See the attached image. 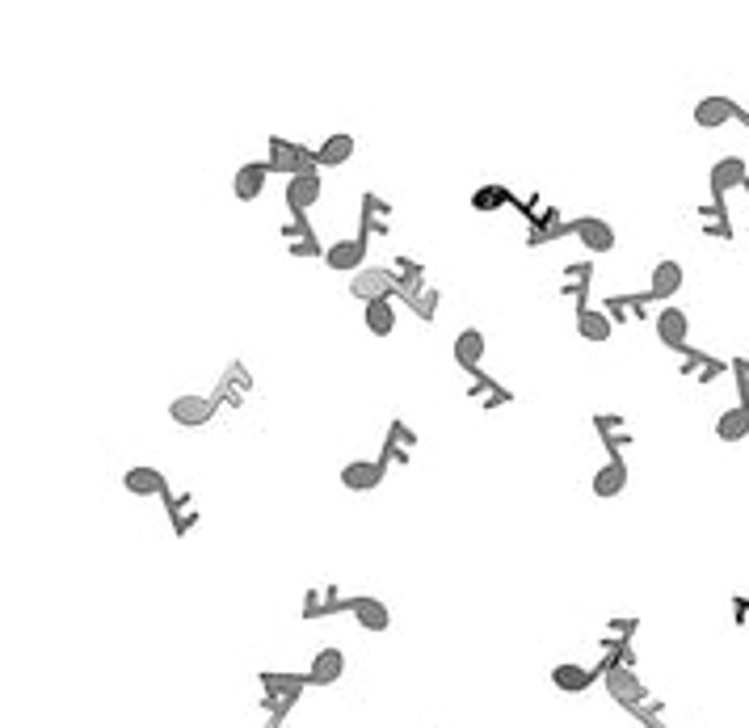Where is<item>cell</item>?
Here are the masks:
<instances>
[{
    "instance_id": "cell-1",
    "label": "cell",
    "mask_w": 749,
    "mask_h": 728,
    "mask_svg": "<svg viewBox=\"0 0 749 728\" xmlns=\"http://www.w3.org/2000/svg\"><path fill=\"white\" fill-rule=\"evenodd\" d=\"M606 695H611L619 707H644V699H649V686H644L627 665H606Z\"/></svg>"
},
{
    "instance_id": "cell-2",
    "label": "cell",
    "mask_w": 749,
    "mask_h": 728,
    "mask_svg": "<svg viewBox=\"0 0 749 728\" xmlns=\"http://www.w3.org/2000/svg\"><path fill=\"white\" fill-rule=\"evenodd\" d=\"M270 169H278L282 177H299L308 169H320L316 152L291 144V139H270Z\"/></svg>"
},
{
    "instance_id": "cell-3",
    "label": "cell",
    "mask_w": 749,
    "mask_h": 728,
    "mask_svg": "<svg viewBox=\"0 0 749 728\" xmlns=\"http://www.w3.org/2000/svg\"><path fill=\"white\" fill-rule=\"evenodd\" d=\"M400 287L396 274L392 270H383V266H371V270H358L350 278V295L362 299V303H379V299H392V291Z\"/></svg>"
},
{
    "instance_id": "cell-4",
    "label": "cell",
    "mask_w": 749,
    "mask_h": 728,
    "mask_svg": "<svg viewBox=\"0 0 749 728\" xmlns=\"http://www.w3.org/2000/svg\"><path fill=\"white\" fill-rule=\"evenodd\" d=\"M169 417L177 421V426L198 430V426H207V421L215 417V400L198 396V392H186V396H177V400L169 404Z\"/></svg>"
},
{
    "instance_id": "cell-5",
    "label": "cell",
    "mask_w": 749,
    "mask_h": 728,
    "mask_svg": "<svg viewBox=\"0 0 749 728\" xmlns=\"http://www.w3.org/2000/svg\"><path fill=\"white\" fill-rule=\"evenodd\" d=\"M346 606H350V615L358 619V628H367V632H388L392 628V611H388V602H383V598L358 594Z\"/></svg>"
},
{
    "instance_id": "cell-6",
    "label": "cell",
    "mask_w": 749,
    "mask_h": 728,
    "mask_svg": "<svg viewBox=\"0 0 749 728\" xmlns=\"http://www.w3.org/2000/svg\"><path fill=\"white\" fill-rule=\"evenodd\" d=\"M383 476H388V468L375 459H350L346 468H341V484H346L350 493H371L383 484Z\"/></svg>"
},
{
    "instance_id": "cell-7",
    "label": "cell",
    "mask_w": 749,
    "mask_h": 728,
    "mask_svg": "<svg viewBox=\"0 0 749 728\" xmlns=\"http://www.w3.org/2000/svg\"><path fill=\"white\" fill-rule=\"evenodd\" d=\"M657 337H661V346H670V350H686V337H691V316H686V308H661L657 312Z\"/></svg>"
},
{
    "instance_id": "cell-8",
    "label": "cell",
    "mask_w": 749,
    "mask_h": 728,
    "mask_svg": "<svg viewBox=\"0 0 749 728\" xmlns=\"http://www.w3.org/2000/svg\"><path fill=\"white\" fill-rule=\"evenodd\" d=\"M325 261H329V270L337 274H358L362 270V261H367V240L354 236V240H337V245L325 249Z\"/></svg>"
},
{
    "instance_id": "cell-9",
    "label": "cell",
    "mask_w": 749,
    "mask_h": 728,
    "mask_svg": "<svg viewBox=\"0 0 749 728\" xmlns=\"http://www.w3.org/2000/svg\"><path fill=\"white\" fill-rule=\"evenodd\" d=\"M287 207L295 211V215H303V211H312L316 202H320V169H308V173H299V177H291L287 181Z\"/></svg>"
},
{
    "instance_id": "cell-10",
    "label": "cell",
    "mask_w": 749,
    "mask_h": 728,
    "mask_svg": "<svg viewBox=\"0 0 749 728\" xmlns=\"http://www.w3.org/2000/svg\"><path fill=\"white\" fill-rule=\"evenodd\" d=\"M749 181V165L741 156H724V160H716L712 165V194L724 202V194L728 190H737V186H745Z\"/></svg>"
},
{
    "instance_id": "cell-11",
    "label": "cell",
    "mask_w": 749,
    "mask_h": 728,
    "mask_svg": "<svg viewBox=\"0 0 749 728\" xmlns=\"http://www.w3.org/2000/svg\"><path fill=\"white\" fill-rule=\"evenodd\" d=\"M741 110L733 106L728 97H720V93H712V97H703L699 106H695V127H703V131H716V127H724V123H733Z\"/></svg>"
},
{
    "instance_id": "cell-12",
    "label": "cell",
    "mask_w": 749,
    "mask_h": 728,
    "mask_svg": "<svg viewBox=\"0 0 749 728\" xmlns=\"http://www.w3.org/2000/svg\"><path fill=\"white\" fill-rule=\"evenodd\" d=\"M341 674H346V653L341 649H320L308 665V682L312 686H333L341 682Z\"/></svg>"
},
{
    "instance_id": "cell-13",
    "label": "cell",
    "mask_w": 749,
    "mask_h": 728,
    "mask_svg": "<svg viewBox=\"0 0 749 728\" xmlns=\"http://www.w3.org/2000/svg\"><path fill=\"white\" fill-rule=\"evenodd\" d=\"M573 232L590 253H611L615 249V228L606 224V219H577Z\"/></svg>"
},
{
    "instance_id": "cell-14",
    "label": "cell",
    "mask_w": 749,
    "mask_h": 728,
    "mask_svg": "<svg viewBox=\"0 0 749 728\" xmlns=\"http://www.w3.org/2000/svg\"><path fill=\"white\" fill-rule=\"evenodd\" d=\"M590 489H594V497H619L627 489V463L619 455L611 463H602V468L594 472V480H590Z\"/></svg>"
},
{
    "instance_id": "cell-15",
    "label": "cell",
    "mask_w": 749,
    "mask_h": 728,
    "mask_svg": "<svg viewBox=\"0 0 749 728\" xmlns=\"http://www.w3.org/2000/svg\"><path fill=\"white\" fill-rule=\"evenodd\" d=\"M682 282H686V274H682L678 261H657L653 282H649V299H674L682 291Z\"/></svg>"
},
{
    "instance_id": "cell-16",
    "label": "cell",
    "mask_w": 749,
    "mask_h": 728,
    "mask_svg": "<svg viewBox=\"0 0 749 728\" xmlns=\"http://www.w3.org/2000/svg\"><path fill=\"white\" fill-rule=\"evenodd\" d=\"M266 173H270V165H257V160H249V165H240V169H236V181H232L236 198H240V202H253V198H261V190H266Z\"/></svg>"
},
{
    "instance_id": "cell-17",
    "label": "cell",
    "mask_w": 749,
    "mask_h": 728,
    "mask_svg": "<svg viewBox=\"0 0 749 728\" xmlns=\"http://www.w3.org/2000/svg\"><path fill=\"white\" fill-rule=\"evenodd\" d=\"M716 438L720 442H745L749 438V404H733L716 417Z\"/></svg>"
},
{
    "instance_id": "cell-18",
    "label": "cell",
    "mask_w": 749,
    "mask_h": 728,
    "mask_svg": "<svg viewBox=\"0 0 749 728\" xmlns=\"http://www.w3.org/2000/svg\"><path fill=\"white\" fill-rule=\"evenodd\" d=\"M577 333L590 341V346H602V341H611L615 325H611V316L598 312V308H581L577 312Z\"/></svg>"
},
{
    "instance_id": "cell-19",
    "label": "cell",
    "mask_w": 749,
    "mask_h": 728,
    "mask_svg": "<svg viewBox=\"0 0 749 728\" xmlns=\"http://www.w3.org/2000/svg\"><path fill=\"white\" fill-rule=\"evenodd\" d=\"M123 484H127V493H135V497H160V493H165V476H160V468H148V463L131 468L123 476Z\"/></svg>"
},
{
    "instance_id": "cell-20",
    "label": "cell",
    "mask_w": 749,
    "mask_h": 728,
    "mask_svg": "<svg viewBox=\"0 0 749 728\" xmlns=\"http://www.w3.org/2000/svg\"><path fill=\"white\" fill-rule=\"evenodd\" d=\"M261 682H266V691H270V699L287 712V707L299 699V691L308 686V678H295V674H261Z\"/></svg>"
},
{
    "instance_id": "cell-21",
    "label": "cell",
    "mask_w": 749,
    "mask_h": 728,
    "mask_svg": "<svg viewBox=\"0 0 749 728\" xmlns=\"http://www.w3.org/2000/svg\"><path fill=\"white\" fill-rule=\"evenodd\" d=\"M455 362L463 371H480V362H484V333L480 329H463L455 337Z\"/></svg>"
},
{
    "instance_id": "cell-22",
    "label": "cell",
    "mask_w": 749,
    "mask_h": 728,
    "mask_svg": "<svg viewBox=\"0 0 749 728\" xmlns=\"http://www.w3.org/2000/svg\"><path fill=\"white\" fill-rule=\"evenodd\" d=\"M590 682H594V674L585 670V665H573V661H564V665H556V670H552V686H556V691H564V695L590 691Z\"/></svg>"
},
{
    "instance_id": "cell-23",
    "label": "cell",
    "mask_w": 749,
    "mask_h": 728,
    "mask_svg": "<svg viewBox=\"0 0 749 728\" xmlns=\"http://www.w3.org/2000/svg\"><path fill=\"white\" fill-rule=\"evenodd\" d=\"M354 156V135H346V131H337V135H329L325 144L316 148V160L325 169H337V165H346V160Z\"/></svg>"
},
{
    "instance_id": "cell-24",
    "label": "cell",
    "mask_w": 749,
    "mask_h": 728,
    "mask_svg": "<svg viewBox=\"0 0 749 728\" xmlns=\"http://www.w3.org/2000/svg\"><path fill=\"white\" fill-rule=\"evenodd\" d=\"M682 375H686V379H695V383H712V379H720V375H724V362L707 358V354H691V350H686Z\"/></svg>"
},
{
    "instance_id": "cell-25",
    "label": "cell",
    "mask_w": 749,
    "mask_h": 728,
    "mask_svg": "<svg viewBox=\"0 0 749 728\" xmlns=\"http://www.w3.org/2000/svg\"><path fill=\"white\" fill-rule=\"evenodd\" d=\"M367 329L375 337H388L396 329V308H392V299H379V303H367Z\"/></svg>"
},
{
    "instance_id": "cell-26",
    "label": "cell",
    "mask_w": 749,
    "mask_h": 728,
    "mask_svg": "<svg viewBox=\"0 0 749 728\" xmlns=\"http://www.w3.org/2000/svg\"><path fill=\"white\" fill-rule=\"evenodd\" d=\"M287 240H291V245H287L291 257H320V240L312 232H291Z\"/></svg>"
},
{
    "instance_id": "cell-27",
    "label": "cell",
    "mask_w": 749,
    "mask_h": 728,
    "mask_svg": "<svg viewBox=\"0 0 749 728\" xmlns=\"http://www.w3.org/2000/svg\"><path fill=\"white\" fill-rule=\"evenodd\" d=\"M501 198H505V190H497V186H493V190H480V194H476V207L489 211V207H497Z\"/></svg>"
},
{
    "instance_id": "cell-28",
    "label": "cell",
    "mask_w": 749,
    "mask_h": 728,
    "mask_svg": "<svg viewBox=\"0 0 749 728\" xmlns=\"http://www.w3.org/2000/svg\"><path fill=\"white\" fill-rule=\"evenodd\" d=\"M737 118H741V123H745V127H749V110H741V114H737Z\"/></svg>"
},
{
    "instance_id": "cell-29",
    "label": "cell",
    "mask_w": 749,
    "mask_h": 728,
    "mask_svg": "<svg viewBox=\"0 0 749 728\" xmlns=\"http://www.w3.org/2000/svg\"><path fill=\"white\" fill-rule=\"evenodd\" d=\"M266 728H282V720H270V724H266Z\"/></svg>"
},
{
    "instance_id": "cell-30",
    "label": "cell",
    "mask_w": 749,
    "mask_h": 728,
    "mask_svg": "<svg viewBox=\"0 0 749 728\" xmlns=\"http://www.w3.org/2000/svg\"><path fill=\"white\" fill-rule=\"evenodd\" d=\"M745 190H749V181H745Z\"/></svg>"
},
{
    "instance_id": "cell-31",
    "label": "cell",
    "mask_w": 749,
    "mask_h": 728,
    "mask_svg": "<svg viewBox=\"0 0 749 728\" xmlns=\"http://www.w3.org/2000/svg\"><path fill=\"white\" fill-rule=\"evenodd\" d=\"M657 728H665V724H657Z\"/></svg>"
}]
</instances>
